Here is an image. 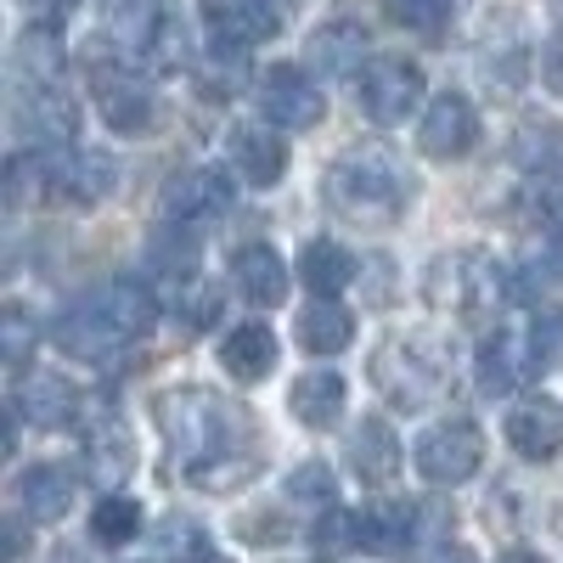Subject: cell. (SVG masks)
I'll list each match as a JSON object with an SVG mask.
<instances>
[{
  "instance_id": "obj_1",
  "label": "cell",
  "mask_w": 563,
  "mask_h": 563,
  "mask_svg": "<svg viewBox=\"0 0 563 563\" xmlns=\"http://www.w3.org/2000/svg\"><path fill=\"white\" fill-rule=\"evenodd\" d=\"M158 417H164V434H169V451L175 462L192 474V485L203 490H225V485H243L249 479V440H243V411H231L225 400L203 395V389H175L158 400Z\"/></svg>"
},
{
  "instance_id": "obj_2",
  "label": "cell",
  "mask_w": 563,
  "mask_h": 563,
  "mask_svg": "<svg viewBox=\"0 0 563 563\" xmlns=\"http://www.w3.org/2000/svg\"><path fill=\"white\" fill-rule=\"evenodd\" d=\"M406 164L384 147V141H366V147H350L333 169H327V203L350 220L366 225H389L406 209Z\"/></svg>"
},
{
  "instance_id": "obj_3",
  "label": "cell",
  "mask_w": 563,
  "mask_h": 563,
  "mask_svg": "<svg viewBox=\"0 0 563 563\" xmlns=\"http://www.w3.org/2000/svg\"><path fill=\"white\" fill-rule=\"evenodd\" d=\"M445 350L434 339H422V333H406V339H389L378 344V355H372V384H378L395 406L406 411H422L440 389H445Z\"/></svg>"
},
{
  "instance_id": "obj_4",
  "label": "cell",
  "mask_w": 563,
  "mask_h": 563,
  "mask_svg": "<svg viewBox=\"0 0 563 563\" xmlns=\"http://www.w3.org/2000/svg\"><path fill=\"white\" fill-rule=\"evenodd\" d=\"M501 271L485 249H456L445 260H434L429 271V299L456 310V316H490L501 305Z\"/></svg>"
},
{
  "instance_id": "obj_5",
  "label": "cell",
  "mask_w": 563,
  "mask_h": 563,
  "mask_svg": "<svg viewBox=\"0 0 563 563\" xmlns=\"http://www.w3.org/2000/svg\"><path fill=\"white\" fill-rule=\"evenodd\" d=\"M479 462H485V434H479V422H467V417H445L417 440V474L434 479V485L474 479Z\"/></svg>"
},
{
  "instance_id": "obj_6",
  "label": "cell",
  "mask_w": 563,
  "mask_h": 563,
  "mask_svg": "<svg viewBox=\"0 0 563 563\" xmlns=\"http://www.w3.org/2000/svg\"><path fill=\"white\" fill-rule=\"evenodd\" d=\"M422 102V68L406 57H372L361 68V108L378 124H406Z\"/></svg>"
},
{
  "instance_id": "obj_7",
  "label": "cell",
  "mask_w": 563,
  "mask_h": 563,
  "mask_svg": "<svg viewBox=\"0 0 563 563\" xmlns=\"http://www.w3.org/2000/svg\"><path fill=\"white\" fill-rule=\"evenodd\" d=\"M260 113L276 124V130H316L327 119V102H321V85L294 68V63H276L265 79H260Z\"/></svg>"
},
{
  "instance_id": "obj_8",
  "label": "cell",
  "mask_w": 563,
  "mask_h": 563,
  "mask_svg": "<svg viewBox=\"0 0 563 563\" xmlns=\"http://www.w3.org/2000/svg\"><path fill=\"white\" fill-rule=\"evenodd\" d=\"M90 90H97V108L119 135H153L158 130V97L135 74H124L113 63H97L90 68Z\"/></svg>"
},
{
  "instance_id": "obj_9",
  "label": "cell",
  "mask_w": 563,
  "mask_h": 563,
  "mask_svg": "<svg viewBox=\"0 0 563 563\" xmlns=\"http://www.w3.org/2000/svg\"><path fill=\"white\" fill-rule=\"evenodd\" d=\"M198 12L220 52H249V45H265L282 34V18L271 0H198Z\"/></svg>"
},
{
  "instance_id": "obj_10",
  "label": "cell",
  "mask_w": 563,
  "mask_h": 563,
  "mask_svg": "<svg viewBox=\"0 0 563 563\" xmlns=\"http://www.w3.org/2000/svg\"><path fill=\"white\" fill-rule=\"evenodd\" d=\"M52 344H57L63 355H74V361H113L119 350H130V339L119 333L113 316H108L97 299L63 310V316L52 321Z\"/></svg>"
},
{
  "instance_id": "obj_11",
  "label": "cell",
  "mask_w": 563,
  "mask_h": 563,
  "mask_svg": "<svg viewBox=\"0 0 563 563\" xmlns=\"http://www.w3.org/2000/svg\"><path fill=\"white\" fill-rule=\"evenodd\" d=\"M158 209H164V220H175V225L220 220V214L231 209V180H225L220 169H180V175L164 180Z\"/></svg>"
},
{
  "instance_id": "obj_12",
  "label": "cell",
  "mask_w": 563,
  "mask_h": 563,
  "mask_svg": "<svg viewBox=\"0 0 563 563\" xmlns=\"http://www.w3.org/2000/svg\"><path fill=\"white\" fill-rule=\"evenodd\" d=\"M474 141H479V113L456 90L434 97L429 113L417 119V147L429 158H462V153H474Z\"/></svg>"
},
{
  "instance_id": "obj_13",
  "label": "cell",
  "mask_w": 563,
  "mask_h": 563,
  "mask_svg": "<svg viewBox=\"0 0 563 563\" xmlns=\"http://www.w3.org/2000/svg\"><path fill=\"white\" fill-rule=\"evenodd\" d=\"M12 119H18V135L34 141V147H63V141H74V130H79V108L57 85H29L18 97V108H12Z\"/></svg>"
},
{
  "instance_id": "obj_14",
  "label": "cell",
  "mask_w": 563,
  "mask_h": 563,
  "mask_svg": "<svg viewBox=\"0 0 563 563\" xmlns=\"http://www.w3.org/2000/svg\"><path fill=\"white\" fill-rule=\"evenodd\" d=\"M507 445L525 462H552L563 451V406L552 395H525L507 411Z\"/></svg>"
},
{
  "instance_id": "obj_15",
  "label": "cell",
  "mask_w": 563,
  "mask_h": 563,
  "mask_svg": "<svg viewBox=\"0 0 563 563\" xmlns=\"http://www.w3.org/2000/svg\"><path fill=\"white\" fill-rule=\"evenodd\" d=\"M12 411L29 422V429H68V422L79 417V389L68 378H57V372H29V378L12 389Z\"/></svg>"
},
{
  "instance_id": "obj_16",
  "label": "cell",
  "mask_w": 563,
  "mask_h": 563,
  "mask_svg": "<svg viewBox=\"0 0 563 563\" xmlns=\"http://www.w3.org/2000/svg\"><path fill=\"white\" fill-rule=\"evenodd\" d=\"M231 164L249 186H276L288 175V141L276 135V124H243L231 135Z\"/></svg>"
},
{
  "instance_id": "obj_17",
  "label": "cell",
  "mask_w": 563,
  "mask_h": 563,
  "mask_svg": "<svg viewBox=\"0 0 563 563\" xmlns=\"http://www.w3.org/2000/svg\"><path fill=\"white\" fill-rule=\"evenodd\" d=\"M74 474L63 462H40V467H29V474L18 479V501H23V512L34 525H57V519H68V507H74Z\"/></svg>"
},
{
  "instance_id": "obj_18",
  "label": "cell",
  "mask_w": 563,
  "mask_h": 563,
  "mask_svg": "<svg viewBox=\"0 0 563 563\" xmlns=\"http://www.w3.org/2000/svg\"><path fill=\"white\" fill-rule=\"evenodd\" d=\"M231 276H238V288L249 305H282L288 299V265H282V254L271 243H249L238 249V260H231Z\"/></svg>"
},
{
  "instance_id": "obj_19",
  "label": "cell",
  "mask_w": 563,
  "mask_h": 563,
  "mask_svg": "<svg viewBox=\"0 0 563 563\" xmlns=\"http://www.w3.org/2000/svg\"><path fill=\"white\" fill-rule=\"evenodd\" d=\"M113 158L108 153H68L52 164V192L68 203H102L113 192Z\"/></svg>"
},
{
  "instance_id": "obj_20",
  "label": "cell",
  "mask_w": 563,
  "mask_h": 563,
  "mask_svg": "<svg viewBox=\"0 0 563 563\" xmlns=\"http://www.w3.org/2000/svg\"><path fill=\"white\" fill-rule=\"evenodd\" d=\"M220 366H225L238 384H260L265 372L276 366V339H271V327H265V321L231 327L225 344H220Z\"/></svg>"
},
{
  "instance_id": "obj_21",
  "label": "cell",
  "mask_w": 563,
  "mask_h": 563,
  "mask_svg": "<svg viewBox=\"0 0 563 563\" xmlns=\"http://www.w3.org/2000/svg\"><path fill=\"white\" fill-rule=\"evenodd\" d=\"M350 467H355L366 485L395 479V467H400V440L389 434L384 417H361V429L350 434Z\"/></svg>"
},
{
  "instance_id": "obj_22",
  "label": "cell",
  "mask_w": 563,
  "mask_h": 563,
  "mask_svg": "<svg viewBox=\"0 0 563 563\" xmlns=\"http://www.w3.org/2000/svg\"><path fill=\"white\" fill-rule=\"evenodd\" d=\"M417 512L406 501H378V507H366L355 512V530H361V547L366 552H378V558H400L411 541H417Z\"/></svg>"
},
{
  "instance_id": "obj_23",
  "label": "cell",
  "mask_w": 563,
  "mask_h": 563,
  "mask_svg": "<svg viewBox=\"0 0 563 563\" xmlns=\"http://www.w3.org/2000/svg\"><path fill=\"white\" fill-rule=\"evenodd\" d=\"M530 372H541V361H536V350H525L512 333H496L485 350H479V384H485V395H512Z\"/></svg>"
},
{
  "instance_id": "obj_24",
  "label": "cell",
  "mask_w": 563,
  "mask_h": 563,
  "mask_svg": "<svg viewBox=\"0 0 563 563\" xmlns=\"http://www.w3.org/2000/svg\"><path fill=\"white\" fill-rule=\"evenodd\" d=\"M355 254L350 249H339V243H327V238H316V243H305V254H299V276H305V288L316 294V299H339L350 282H355Z\"/></svg>"
},
{
  "instance_id": "obj_25",
  "label": "cell",
  "mask_w": 563,
  "mask_h": 563,
  "mask_svg": "<svg viewBox=\"0 0 563 563\" xmlns=\"http://www.w3.org/2000/svg\"><path fill=\"white\" fill-rule=\"evenodd\" d=\"M102 29L124 52H147L164 34V12H158V0H102Z\"/></svg>"
},
{
  "instance_id": "obj_26",
  "label": "cell",
  "mask_w": 563,
  "mask_h": 563,
  "mask_svg": "<svg viewBox=\"0 0 563 563\" xmlns=\"http://www.w3.org/2000/svg\"><path fill=\"white\" fill-rule=\"evenodd\" d=\"M344 378L339 372H310V378H299L294 384V395H288V406H294V417L305 422V429H333V422L344 417Z\"/></svg>"
},
{
  "instance_id": "obj_27",
  "label": "cell",
  "mask_w": 563,
  "mask_h": 563,
  "mask_svg": "<svg viewBox=\"0 0 563 563\" xmlns=\"http://www.w3.org/2000/svg\"><path fill=\"white\" fill-rule=\"evenodd\" d=\"M108 316H113V327L130 339V344H141L158 327V305H153V294L147 288H135V282H108L102 294H90Z\"/></svg>"
},
{
  "instance_id": "obj_28",
  "label": "cell",
  "mask_w": 563,
  "mask_h": 563,
  "mask_svg": "<svg viewBox=\"0 0 563 563\" xmlns=\"http://www.w3.org/2000/svg\"><path fill=\"white\" fill-rule=\"evenodd\" d=\"M350 339H355V316L344 305L316 299L310 310H299V344L310 355H339V350H350Z\"/></svg>"
},
{
  "instance_id": "obj_29",
  "label": "cell",
  "mask_w": 563,
  "mask_h": 563,
  "mask_svg": "<svg viewBox=\"0 0 563 563\" xmlns=\"http://www.w3.org/2000/svg\"><path fill=\"white\" fill-rule=\"evenodd\" d=\"M361 57H366V29L355 23H327L310 34V63L321 74H361Z\"/></svg>"
},
{
  "instance_id": "obj_30",
  "label": "cell",
  "mask_w": 563,
  "mask_h": 563,
  "mask_svg": "<svg viewBox=\"0 0 563 563\" xmlns=\"http://www.w3.org/2000/svg\"><path fill=\"white\" fill-rule=\"evenodd\" d=\"M45 192H52V158L45 153H23L7 164V203L12 209H34V203H45Z\"/></svg>"
},
{
  "instance_id": "obj_31",
  "label": "cell",
  "mask_w": 563,
  "mask_h": 563,
  "mask_svg": "<svg viewBox=\"0 0 563 563\" xmlns=\"http://www.w3.org/2000/svg\"><path fill=\"white\" fill-rule=\"evenodd\" d=\"M90 536H97L102 547H124L141 536V507L130 496H102L97 512H90Z\"/></svg>"
},
{
  "instance_id": "obj_32",
  "label": "cell",
  "mask_w": 563,
  "mask_h": 563,
  "mask_svg": "<svg viewBox=\"0 0 563 563\" xmlns=\"http://www.w3.org/2000/svg\"><path fill=\"white\" fill-rule=\"evenodd\" d=\"M57 68H63V45H57V34H52V29H29V34L18 40V74H23L29 85H52Z\"/></svg>"
},
{
  "instance_id": "obj_33",
  "label": "cell",
  "mask_w": 563,
  "mask_h": 563,
  "mask_svg": "<svg viewBox=\"0 0 563 563\" xmlns=\"http://www.w3.org/2000/svg\"><path fill=\"white\" fill-rule=\"evenodd\" d=\"M153 265H158V271H169V276H192V265H198L192 238H175V231H158V238H153Z\"/></svg>"
},
{
  "instance_id": "obj_34",
  "label": "cell",
  "mask_w": 563,
  "mask_h": 563,
  "mask_svg": "<svg viewBox=\"0 0 563 563\" xmlns=\"http://www.w3.org/2000/svg\"><path fill=\"white\" fill-rule=\"evenodd\" d=\"M310 541L321 552H339V547H361V530H355V512H327V519L310 530Z\"/></svg>"
},
{
  "instance_id": "obj_35",
  "label": "cell",
  "mask_w": 563,
  "mask_h": 563,
  "mask_svg": "<svg viewBox=\"0 0 563 563\" xmlns=\"http://www.w3.org/2000/svg\"><path fill=\"white\" fill-rule=\"evenodd\" d=\"M288 496H299V501H333V474H327V462H305V467H294Z\"/></svg>"
},
{
  "instance_id": "obj_36",
  "label": "cell",
  "mask_w": 563,
  "mask_h": 563,
  "mask_svg": "<svg viewBox=\"0 0 563 563\" xmlns=\"http://www.w3.org/2000/svg\"><path fill=\"white\" fill-rule=\"evenodd\" d=\"M389 12L406 23V29H422V34H434L445 23V0H389Z\"/></svg>"
},
{
  "instance_id": "obj_37",
  "label": "cell",
  "mask_w": 563,
  "mask_h": 563,
  "mask_svg": "<svg viewBox=\"0 0 563 563\" xmlns=\"http://www.w3.org/2000/svg\"><path fill=\"white\" fill-rule=\"evenodd\" d=\"M0 344H7V361L12 366H23V355H29V344H34V321L12 305L7 310V327H0Z\"/></svg>"
},
{
  "instance_id": "obj_38",
  "label": "cell",
  "mask_w": 563,
  "mask_h": 563,
  "mask_svg": "<svg viewBox=\"0 0 563 563\" xmlns=\"http://www.w3.org/2000/svg\"><path fill=\"white\" fill-rule=\"evenodd\" d=\"M541 85L552 90V97H563V40H552L541 52Z\"/></svg>"
},
{
  "instance_id": "obj_39",
  "label": "cell",
  "mask_w": 563,
  "mask_h": 563,
  "mask_svg": "<svg viewBox=\"0 0 563 563\" xmlns=\"http://www.w3.org/2000/svg\"><path fill=\"white\" fill-rule=\"evenodd\" d=\"M74 7H79V0H29V12H40V18H63Z\"/></svg>"
},
{
  "instance_id": "obj_40",
  "label": "cell",
  "mask_w": 563,
  "mask_h": 563,
  "mask_svg": "<svg viewBox=\"0 0 563 563\" xmlns=\"http://www.w3.org/2000/svg\"><path fill=\"white\" fill-rule=\"evenodd\" d=\"M496 563H547L541 552H530V547H512V552H501Z\"/></svg>"
},
{
  "instance_id": "obj_41",
  "label": "cell",
  "mask_w": 563,
  "mask_h": 563,
  "mask_svg": "<svg viewBox=\"0 0 563 563\" xmlns=\"http://www.w3.org/2000/svg\"><path fill=\"white\" fill-rule=\"evenodd\" d=\"M434 563H474V552H467V547H440Z\"/></svg>"
},
{
  "instance_id": "obj_42",
  "label": "cell",
  "mask_w": 563,
  "mask_h": 563,
  "mask_svg": "<svg viewBox=\"0 0 563 563\" xmlns=\"http://www.w3.org/2000/svg\"><path fill=\"white\" fill-rule=\"evenodd\" d=\"M186 563H231V558H225V552H209V547H203V552H192Z\"/></svg>"
},
{
  "instance_id": "obj_43",
  "label": "cell",
  "mask_w": 563,
  "mask_h": 563,
  "mask_svg": "<svg viewBox=\"0 0 563 563\" xmlns=\"http://www.w3.org/2000/svg\"><path fill=\"white\" fill-rule=\"evenodd\" d=\"M552 271L563 276V231H558V243H552Z\"/></svg>"
},
{
  "instance_id": "obj_44",
  "label": "cell",
  "mask_w": 563,
  "mask_h": 563,
  "mask_svg": "<svg viewBox=\"0 0 563 563\" xmlns=\"http://www.w3.org/2000/svg\"><path fill=\"white\" fill-rule=\"evenodd\" d=\"M558 18H563V0H558Z\"/></svg>"
}]
</instances>
